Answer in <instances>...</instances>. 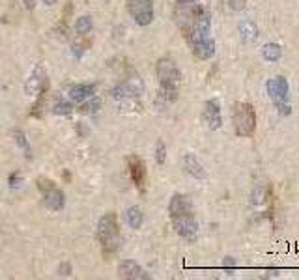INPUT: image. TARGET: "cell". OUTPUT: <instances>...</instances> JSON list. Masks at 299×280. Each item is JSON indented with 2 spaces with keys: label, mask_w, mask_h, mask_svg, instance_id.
Returning a JSON list of instances; mask_svg holds the SVG:
<instances>
[{
  "label": "cell",
  "mask_w": 299,
  "mask_h": 280,
  "mask_svg": "<svg viewBox=\"0 0 299 280\" xmlns=\"http://www.w3.org/2000/svg\"><path fill=\"white\" fill-rule=\"evenodd\" d=\"M174 21L199 60H209L215 55V41L211 38V13L202 4H178Z\"/></svg>",
  "instance_id": "obj_1"
},
{
  "label": "cell",
  "mask_w": 299,
  "mask_h": 280,
  "mask_svg": "<svg viewBox=\"0 0 299 280\" xmlns=\"http://www.w3.org/2000/svg\"><path fill=\"white\" fill-rule=\"evenodd\" d=\"M157 78H159V92H157V105L169 107L178 99L180 84H182V71L178 68V64L165 56L161 60H157Z\"/></svg>",
  "instance_id": "obj_2"
},
{
  "label": "cell",
  "mask_w": 299,
  "mask_h": 280,
  "mask_svg": "<svg viewBox=\"0 0 299 280\" xmlns=\"http://www.w3.org/2000/svg\"><path fill=\"white\" fill-rule=\"evenodd\" d=\"M98 239H100L103 256L110 258L120 249V226H118V217L116 213H105L98 222Z\"/></svg>",
  "instance_id": "obj_3"
},
{
  "label": "cell",
  "mask_w": 299,
  "mask_h": 280,
  "mask_svg": "<svg viewBox=\"0 0 299 280\" xmlns=\"http://www.w3.org/2000/svg\"><path fill=\"white\" fill-rule=\"evenodd\" d=\"M232 124L234 131L241 139L253 137L256 131V114L251 103H236L232 107Z\"/></svg>",
  "instance_id": "obj_4"
},
{
  "label": "cell",
  "mask_w": 299,
  "mask_h": 280,
  "mask_svg": "<svg viewBox=\"0 0 299 280\" xmlns=\"http://www.w3.org/2000/svg\"><path fill=\"white\" fill-rule=\"evenodd\" d=\"M269 99L275 103V107L279 109L281 114H290V103H288V92H290V86L288 80L284 77H273L268 80L266 84Z\"/></svg>",
  "instance_id": "obj_5"
},
{
  "label": "cell",
  "mask_w": 299,
  "mask_h": 280,
  "mask_svg": "<svg viewBox=\"0 0 299 280\" xmlns=\"http://www.w3.org/2000/svg\"><path fill=\"white\" fill-rule=\"evenodd\" d=\"M36 185H38L39 193L43 195V204H45L47 208L51 211H62L64 210V206H66V196L62 193L58 187L54 185V181H51L49 178H38L36 181Z\"/></svg>",
  "instance_id": "obj_6"
},
{
  "label": "cell",
  "mask_w": 299,
  "mask_h": 280,
  "mask_svg": "<svg viewBox=\"0 0 299 280\" xmlns=\"http://www.w3.org/2000/svg\"><path fill=\"white\" fill-rule=\"evenodd\" d=\"M127 11L138 26H148L154 21V0H125Z\"/></svg>",
  "instance_id": "obj_7"
},
{
  "label": "cell",
  "mask_w": 299,
  "mask_h": 280,
  "mask_svg": "<svg viewBox=\"0 0 299 280\" xmlns=\"http://www.w3.org/2000/svg\"><path fill=\"white\" fill-rule=\"evenodd\" d=\"M172 226L176 233L185 239V241H197V235H199V222L195 218V213H187V215H178V217H170Z\"/></svg>",
  "instance_id": "obj_8"
},
{
  "label": "cell",
  "mask_w": 299,
  "mask_h": 280,
  "mask_svg": "<svg viewBox=\"0 0 299 280\" xmlns=\"http://www.w3.org/2000/svg\"><path fill=\"white\" fill-rule=\"evenodd\" d=\"M127 166H129V176L131 181L135 183L140 193L146 191V166L144 161L138 155H129L127 157Z\"/></svg>",
  "instance_id": "obj_9"
},
{
  "label": "cell",
  "mask_w": 299,
  "mask_h": 280,
  "mask_svg": "<svg viewBox=\"0 0 299 280\" xmlns=\"http://www.w3.org/2000/svg\"><path fill=\"white\" fill-rule=\"evenodd\" d=\"M45 86H49V78L45 75V70H43V66H36L34 71L30 73V77L24 80V93L38 95Z\"/></svg>",
  "instance_id": "obj_10"
},
{
  "label": "cell",
  "mask_w": 299,
  "mask_h": 280,
  "mask_svg": "<svg viewBox=\"0 0 299 280\" xmlns=\"http://www.w3.org/2000/svg\"><path fill=\"white\" fill-rule=\"evenodd\" d=\"M202 118L206 125L211 129V131H217L222 125V118H221V103L217 99H209L204 105V112H202Z\"/></svg>",
  "instance_id": "obj_11"
},
{
  "label": "cell",
  "mask_w": 299,
  "mask_h": 280,
  "mask_svg": "<svg viewBox=\"0 0 299 280\" xmlns=\"http://www.w3.org/2000/svg\"><path fill=\"white\" fill-rule=\"evenodd\" d=\"M98 90V84L92 82V84H69L68 90H66V95L71 103H83L86 99H90L94 93Z\"/></svg>",
  "instance_id": "obj_12"
},
{
  "label": "cell",
  "mask_w": 299,
  "mask_h": 280,
  "mask_svg": "<svg viewBox=\"0 0 299 280\" xmlns=\"http://www.w3.org/2000/svg\"><path fill=\"white\" fill-rule=\"evenodd\" d=\"M118 277L123 280H148L150 277L144 273V269L133 262V260H123L118 267Z\"/></svg>",
  "instance_id": "obj_13"
},
{
  "label": "cell",
  "mask_w": 299,
  "mask_h": 280,
  "mask_svg": "<svg viewBox=\"0 0 299 280\" xmlns=\"http://www.w3.org/2000/svg\"><path fill=\"white\" fill-rule=\"evenodd\" d=\"M169 213L170 217H178V215H187V213H195L193 210V202L189 196L185 195H176L170 198V204H169Z\"/></svg>",
  "instance_id": "obj_14"
},
{
  "label": "cell",
  "mask_w": 299,
  "mask_h": 280,
  "mask_svg": "<svg viewBox=\"0 0 299 280\" xmlns=\"http://www.w3.org/2000/svg\"><path fill=\"white\" fill-rule=\"evenodd\" d=\"M182 164H184V170L195 179H206V168L200 164L195 153H185L184 159H182Z\"/></svg>",
  "instance_id": "obj_15"
},
{
  "label": "cell",
  "mask_w": 299,
  "mask_h": 280,
  "mask_svg": "<svg viewBox=\"0 0 299 280\" xmlns=\"http://www.w3.org/2000/svg\"><path fill=\"white\" fill-rule=\"evenodd\" d=\"M239 38L243 39V43H253L258 39V26L253 21H241L239 23Z\"/></svg>",
  "instance_id": "obj_16"
},
{
  "label": "cell",
  "mask_w": 299,
  "mask_h": 280,
  "mask_svg": "<svg viewBox=\"0 0 299 280\" xmlns=\"http://www.w3.org/2000/svg\"><path fill=\"white\" fill-rule=\"evenodd\" d=\"M142 220H144V215H142L140 208H137V206H133V208H129V210L125 211V222H127L133 230H138V228L142 226Z\"/></svg>",
  "instance_id": "obj_17"
},
{
  "label": "cell",
  "mask_w": 299,
  "mask_h": 280,
  "mask_svg": "<svg viewBox=\"0 0 299 280\" xmlns=\"http://www.w3.org/2000/svg\"><path fill=\"white\" fill-rule=\"evenodd\" d=\"M262 56L268 62H277L283 56V47L279 45V43H268V45H264V49H262Z\"/></svg>",
  "instance_id": "obj_18"
},
{
  "label": "cell",
  "mask_w": 299,
  "mask_h": 280,
  "mask_svg": "<svg viewBox=\"0 0 299 280\" xmlns=\"http://www.w3.org/2000/svg\"><path fill=\"white\" fill-rule=\"evenodd\" d=\"M73 112V105L69 99H62V97H56V101L53 103V114L56 116H69Z\"/></svg>",
  "instance_id": "obj_19"
},
{
  "label": "cell",
  "mask_w": 299,
  "mask_h": 280,
  "mask_svg": "<svg viewBox=\"0 0 299 280\" xmlns=\"http://www.w3.org/2000/svg\"><path fill=\"white\" fill-rule=\"evenodd\" d=\"M13 139H15L17 146L24 151V155L28 157V159H32V148H30V144H28V140H26L24 131H21V129H13Z\"/></svg>",
  "instance_id": "obj_20"
},
{
  "label": "cell",
  "mask_w": 299,
  "mask_h": 280,
  "mask_svg": "<svg viewBox=\"0 0 299 280\" xmlns=\"http://www.w3.org/2000/svg\"><path fill=\"white\" fill-rule=\"evenodd\" d=\"M94 28V23H92V17L90 15H83L77 19V23H75V32H77L79 36H86V34H90Z\"/></svg>",
  "instance_id": "obj_21"
},
{
  "label": "cell",
  "mask_w": 299,
  "mask_h": 280,
  "mask_svg": "<svg viewBox=\"0 0 299 280\" xmlns=\"http://www.w3.org/2000/svg\"><path fill=\"white\" fill-rule=\"evenodd\" d=\"M100 109H101L100 99L92 97L90 101H83V105L79 107V112H81V114H96V112H98Z\"/></svg>",
  "instance_id": "obj_22"
},
{
  "label": "cell",
  "mask_w": 299,
  "mask_h": 280,
  "mask_svg": "<svg viewBox=\"0 0 299 280\" xmlns=\"http://www.w3.org/2000/svg\"><path fill=\"white\" fill-rule=\"evenodd\" d=\"M165 161H167V146H165L163 140H157V144H155V163L165 164Z\"/></svg>",
  "instance_id": "obj_23"
},
{
  "label": "cell",
  "mask_w": 299,
  "mask_h": 280,
  "mask_svg": "<svg viewBox=\"0 0 299 280\" xmlns=\"http://www.w3.org/2000/svg\"><path fill=\"white\" fill-rule=\"evenodd\" d=\"M86 47H88V43H85L83 39H75V41L71 43V53H73V56H75L77 60L83 58V55L86 53Z\"/></svg>",
  "instance_id": "obj_24"
},
{
  "label": "cell",
  "mask_w": 299,
  "mask_h": 280,
  "mask_svg": "<svg viewBox=\"0 0 299 280\" xmlns=\"http://www.w3.org/2000/svg\"><path fill=\"white\" fill-rule=\"evenodd\" d=\"M54 36H56V38L58 39H68L69 36V26H68V21H60V23H58V26H56V28H54Z\"/></svg>",
  "instance_id": "obj_25"
},
{
  "label": "cell",
  "mask_w": 299,
  "mask_h": 280,
  "mask_svg": "<svg viewBox=\"0 0 299 280\" xmlns=\"http://www.w3.org/2000/svg\"><path fill=\"white\" fill-rule=\"evenodd\" d=\"M21 183H23V176H21V172H11V174H9V178H8V185L11 187V189H19Z\"/></svg>",
  "instance_id": "obj_26"
},
{
  "label": "cell",
  "mask_w": 299,
  "mask_h": 280,
  "mask_svg": "<svg viewBox=\"0 0 299 280\" xmlns=\"http://www.w3.org/2000/svg\"><path fill=\"white\" fill-rule=\"evenodd\" d=\"M266 200V187H256L253 191V204H262Z\"/></svg>",
  "instance_id": "obj_27"
},
{
  "label": "cell",
  "mask_w": 299,
  "mask_h": 280,
  "mask_svg": "<svg viewBox=\"0 0 299 280\" xmlns=\"http://www.w3.org/2000/svg\"><path fill=\"white\" fill-rule=\"evenodd\" d=\"M58 275L60 277H71V264L69 262H62L58 267Z\"/></svg>",
  "instance_id": "obj_28"
},
{
  "label": "cell",
  "mask_w": 299,
  "mask_h": 280,
  "mask_svg": "<svg viewBox=\"0 0 299 280\" xmlns=\"http://www.w3.org/2000/svg\"><path fill=\"white\" fill-rule=\"evenodd\" d=\"M228 6L234 11H239V9L245 8V0H228Z\"/></svg>",
  "instance_id": "obj_29"
},
{
  "label": "cell",
  "mask_w": 299,
  "mask_h": 280,
  "mask_svg": "<svg viewBox=\"0 0 299 280\" xmlns=\"http://www.w3.org/2000/svg\"><path fill=\"white\" fill-rule=\"evenodd\" d=\"M77 133H79V137H86V135H88V127H86L85 124H81V122H79V124H77Z\"/></svg>",
  "instance_id": "obj_30"
},
{
  "label": "cell",
  "mask_w": 299,
  "mask_h": 280,
  "mask_svg": "<svg viewBox=\"0 0 299 280\" xmlns=\"http://www.w3.org/2000/svg\"><path fill=\"white\" fill-rule=\"evenodd\" d=\"M23 2H24V8H26V9L36 8V0H23Z\"/></svg>",
  "instance_id": "obj_31"
},
{
  "label": "cell",
  "mask_w": 299,
  "mask_h": 280,
  "mask_svg": "<svg viewBox=\"0 0 299 280\" xmlns=\"http://www.w3.org/2000/svg\"><path fill=\"white\" fill-rule=\"evenodd\" d=\"M222 265H224V267H234L236 262H234L232 258H224V260H222Z\"/></svg>",
  "instance_id": "obj_32"
},
{
  "label": "cell",
  "mask_w": 299,
  "mask_h": 280,
  "mask_svg": "<svg viewBox=\"0 0 299 280\" xmlns=\"http://www.w3.org/2000/svg\"><path fill=\"white\" fill-rule=\"evenodd\" d=\"M178 4H195V2H199V0H176Z\"/></svg>",
  "instance_id": "obj_33"
},
{
  "label": "cell",
  "mask_w": 299,
  "mask_h": 280,
  "mask_svg": "<svg viewBox=\"0 0 299 280\" xmlns=\"http://www.w3.org/2000/svg\"><path fill=\"white\" fill-rule=\"evenodd\" d=\"M41 2H43L45 6H53V4H54V2H56V0H41Z\"/></svg>",
  "instance_id": "obj_34"
}]
</instances>
